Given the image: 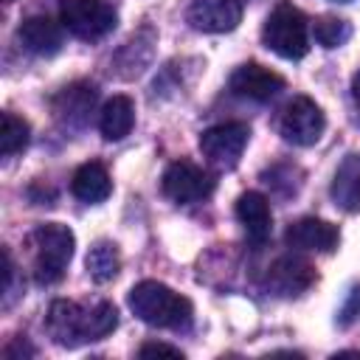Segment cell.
Wrapping results in <instances>:
<instances>
[{
  "label": "cell",
  "mask_w": 360,
  "mask_h": 360,
  "mask_svg": "<svg viewBox=\"0 0 360 360\" xmlns=\"http://www.w3.org/2000/svg\"><path fill=\"white\" fill-rule=\"evenodd\" d=\"M141 357H149V354H169V357H183V352L177 346H169V343H160V340H149L138 349Z\"/></svg>",
  "instance_id": "cell-23"
},
{
  "label": "cell",
  "mask_w": 360,
  "mask_h": 360,
  "mask_svg": "<svg viewBox=\"0 0 360 360\" xmlns=\"http://www.w3.org/2000/svg\"><path fill=\"white\" fill-rule=\"evenodd\" d=\"M135 124V104L129 96H112L98 115V129L104 135V141H121L132 132Z\"/></svg>",
  "instance_id": "cell-18"
},
{
  "label": "cell",
  "mask_w": 360,
  "mask_h": 360,
  "mask_svg": "<svg viewBox=\"0 0 360 360\" xmlns=\"http://www.w3.org/2000/svg\"><path fill=\"white\" fill-rule=\"evenodd\" d=\"M62 28H65L62 22H53L51 17L37 14L20 22L17 39L34 56H53L62 51Z\"/></svg>",
  "instance_id": "cell-12"
},
{
  "label": "cell",
  "mask_w": 360,
  "mask_h": 360,
  "mask_svg": "<svg viewBox=\"0 0 360 360\" xmlns=\"http://www.w3.org/2000/svg\"><path fill=\"white\" fill-rule=\"evenodd\" d=\"M186 20L191 28L205 34L233 31L242 20V0H191Z\"/></svg>",
  "instance_id": "cell-10"
},
{
  "label": "cell",
  "mask_w": 360,
  "mask_h": 360,
  "mask_svg": "<svg viewBox=\"0 0 360 360\" xmlns=\"http://www.w3.org/2000/svg\"><path fill=\"white\" fill-rule=\"evenodd\" d=\"M70 191H73V197H79L82 202L96 205V202H101V200L110 197L112 180H110L107 169H104L98 160H90V163H82V166L76 169V174H73V180H70Z\"/></svg>",
  "instance_id": "cell-16"
},
{
  "label": "cell",
  "mask_w": 360,
  "mask_h": 360,
  "mask_svg": "<svg viewBox=\"0 0 360 360\" xmlns=\"http://www.w3.org/2000/svg\"><path fill=\"white\" fill-rule=\"evenodd\" d=\"M329 194L343 211H360V155H349L338 166Z\"/></svg>",
  "instance_id": "cell-17"
},
{
  "label": "cell",
  "mask_w": 360,
  "mask_h": 360,
  "mask_svg": "<svg viewBox=\"0 0 360 360\" xmlns=\"http://www.w3.org/2000/svg\"><path fill=\"white\" fill-rule=\"evenodd\" d=\"M312 31H315V42L323 45V48H340L352 37V25L346 20H338V17H321V20H315Z\"/></svg>",
  "instance_id": "cell-21"
},
{
  "label": "cell",
  "mask_w": 360,
  "mask_h": 360,
  "mask_svg": "<svg viewBox=\"0 0 360 360\" xmlns=\"http://www.w3.org/2000/svg\"><path fill=\"white\" fill-rule=\"evenodd\" d=\"M3 354H6V357H14V354H28V357H31V354H34V346H31L28 340L17 338L14 343H8V346L3 349Z\"/></svg>",
  "instance_id": "cell-24"
},
{
  "label": "cell",
  "mask_w": 360,
  "mask_h": 360,
  "mask_svg": "<svg viewBox=\"0 0 360 360\" xmlns=\"http://www.w3.org/2000/svg\"><path fill=\"white\" fill-rule=\"evenodd\" d=\"M6 3H11V0H6Z\"/></svg>",
  "instance_id": "cell-26"
},
{
  "label": "cell",
  "mask_w": 360,
  "mask_h": 360,
  "mask_svg": "<svg viewBox=\"0 0 360 360\" xmlns=\"http://www.w3.org/2000/svg\"><path fill=\"white\" fill-rule=\"evenodd\" d=\"M129 309L135 312V318H141L149 326H160V329H188L194 321V307L186 295L174 292L172 287L160 284V281H138L129 295H127Z\"/></svg>",
  "instance_id": "cell-2"
},
{
  "label": "cell",
  "mask_w": 360,
  "mask_h": 360,
  "mask_svg": "<svg viewBox=\"0 0 360 360\" xmlns=\"http://www.w3.org/2000/svg\"><path fill=\"white\" fill-rule=\"evenodd\" d=\"M284 242L295 250H315V253H332L340 242V233L332 222L318 217H304L292 222L284 233Z\"/></svg>",
  "instance_id": "cell-11"
},
{
  "label": "cell",
  "mask_w": 360,
  "mask_h": 360,
  "mask_svg": "<svg viewBox=\"0 0 360 360\" xmlns=\"http://www.w3.org/2000/svg\"><path fill=\"white\" fill-rule=\"evenodd\" d=\"M160 188L172 202L191 205V202H202L214 194V177L188 160H174L166 166Z\"/></svg>",
  "instance_id": "cell-8"
},
{
  "label": "cell",
  "mask_w": 360,
  "mask_h": 360,
  "mask_svg": "<svg viewBox=\"0 0 360 360\" xmlns=\"http://www.w3.org/2000/svg\"><path fill=\"white\" fill-rule=\"evenodd\" d=\"M118 267H121V253H118V245L115 242H96L87 253V273L93 281L98 284H107L118 276Z\"/></svg>",
  "instance_id": "cell-19"
},
{
  "label": "cell",
  "mask_w": 360,
  "mask_h": 360,
  "mask_svg": "<svg viewBox=\"0 0 360 360\" xmlns=\"http://www.w3.org/2000/svg\"><path fill=\"white\" fill-rule=\"evenodd\" d=\"M236 219L245 228V236L253 245H264L270 239L273 231V214H270V202L264 194L259 191H245L236 200Z\"/></svg>",
  "instance_id": "cell-14"
},
{
  "label": "cell",
  "mask_w": 360,
  "mask_h": 360,
  "mask_svg": "<svg viewBox=\"0 0 360 360\" xmlns=\"http://www.w3.org/2000/svg\"><path fill=\"white\" fill-rule=\"evenodd\" d=\"M323 127H326V118L321 107L307 96H295L292 101H287V107L278 115V135L292 146L318 143V138L323 135Z\"/></svg>",
  "instance_id": "cell-6"
},
{
  "label": "cell",
  "mask_w": 360,
  "mask_h": 360,
  "mask_svg": "<svg viewBox=\"0 0 360 360\" xmlns=\"http://www.w3.org/2000/svg\"><path fill=\"white\" fill-rule=\"evenodd\" d=\"M59 22L73 37L93 42V39L107 37L115 28L118 14L107 0H62Z\"/></svg>",
  "instance_id": "cell-5"
},
{
  "label": "cell",
  "mask_w": 360,
  "mask_h": 360,
  "mask_svg": "<svg viewBox=\"0 0 360 360\" xmlns=\"http://www.w3.org/2000/svg\"><path fill=\"white\" fill-rule=\"evenodd\" d=\"M28 124L22 118H17L14 112H3V127H0V155L11 158L17 152H22L28 146Z\"/></svg>",
  "instance_id": "cell-20"
},
{
  "label": "cell",
  "mask_w": 360,
  "mask_h": 360,
  "mask_svg": "<svg viewBox=\"0 0 360 360\" xmlns=\"http://www.w3.org/2000/svg\"><path fill=\"white\" fill-rule=\"evenodd\" d=\"M262 42L281 59H304L309 51V25L301 8L292 3H278L264 20Z\"/></svg>",
  "instance_id": "cell-4"
},
{
  "label": "cell",
  "mask_w": 360,
  "mask_h": 360,
  "mask_svg": "<svg viewBox=\"0 0 360 360\" xmlns=\"http://www.w3.org/2000/svg\"><path fill=\"white\" fill-rule=\"evenodd\" d=\"M228 87H231L233 96L250 98V101H259L262 104V101L276 98L284 90V79L276 70H270V68H264L259 62H245V65H239L231 73Z\"/></svg>",
  "instance_id": "cell-9"
},
{
  "label": "cell",
  "mask_w": 360,
  "mask_h": 360,
  "mask_svg": "<svg viewBox=\"0 0 360 360\" xmlns=\"http://www.w3.org/2000/svg\"><path fill=\"white\" fill-rule=\"evenodd\" d=\"M352 101H354V112H357V121H360V70L352 76Z\"/></svg>",
  "instance_id": "cell-25"
},
{
  "label": "cell",
  "mask_w": 360,
  "mask_h": 360,
  "mask_svg": "<svg viewBox=\"0 0 360 360\" xmlns=\"http://www.w3.org/2000/svg\"><path fill=\"white\" fill-rule=\"evenodd\" d=\"M315 281V270L309 262L298 259V256H281L273 262L270 273H267V287L276 295H301L304 290H309Z\"/></svg>",
  "instance_id": "cell-13"
},
{
  "label": "cell",
  "mask_w": 360,
  "mask_h": 360,
  "mask_svg": "<svg viewBox=\"0 0 360 360\" xmlns=\"http://www.w3.org/2000/svg\"><path fill=\"white\" fill-rule=\"evenodd\" d=\"M73 248H76V236L68 225L45 222V225L34 228V233H31L34 278L39 284H56L73 259Z\"/></svg>",
  "instance_id": "cell-3"
},
{
  "label": "cell",
  "mask_w": 360,
  "mask_h": 360,
  "mask_svg": "<svg viewBox=\"0 0 360 360\" xmlns=\"http://www.w3.org/2000/svg\"><path fill=\"white\" fill-rule=\"evenodd\" d=\"M354 318H360V284L349 292V298L343 301V307H340V318H338V323L340 326H349Z\"/></svg>",
  "instance_id": "cell-22"
},
{
  "label": "cell",
  "mask_w": 360,
  "mask_h": 360,
  "mask_svg": "<svg viewBox=\"0 0 360 360\" xmlns=\"http://www.w3.org/2000/svg\"><path fill=\"white\" fill-rule=\"evenodd\" d=\"M118 326V309L110 301L79 307L76 301H53L45 315V329L56 346L76 349L87 340H101Z\"/></svg>",
  "instance_id": "cell-1"
},
{
  "label": "cell",
  "mask_w": 360,
  "mask_h": 360,
  "mask_svg": "<svg viewBox=\"0 0 360 360\" xmlns=\"http://www.w3.org/2000/svg\"><path fill=\"white\" fill-rule=\"evenodd\" d=\"M96 87L93 84H70L53 98V112L65 127H84L90 118V110L96 104Z\"/></svg>",
  "instance_id": "cell-15"
},
{
  "label": "cell",
  "mask_w": 360,
  "mask_h": 360,
  "mask_svg": "<svg viewBox=\"0 0 360 360\" xmlns=\"http://www.w3.org/2000/svg\"><path fill=\"white\" fill-rule=\"evenodd\" d=\"M250 141V127L242 121H228L208 127L200 135V152L202 158L217 169H233Z\"/></svg>",
  "instance_id": "cell-7"
}]
</instances>
